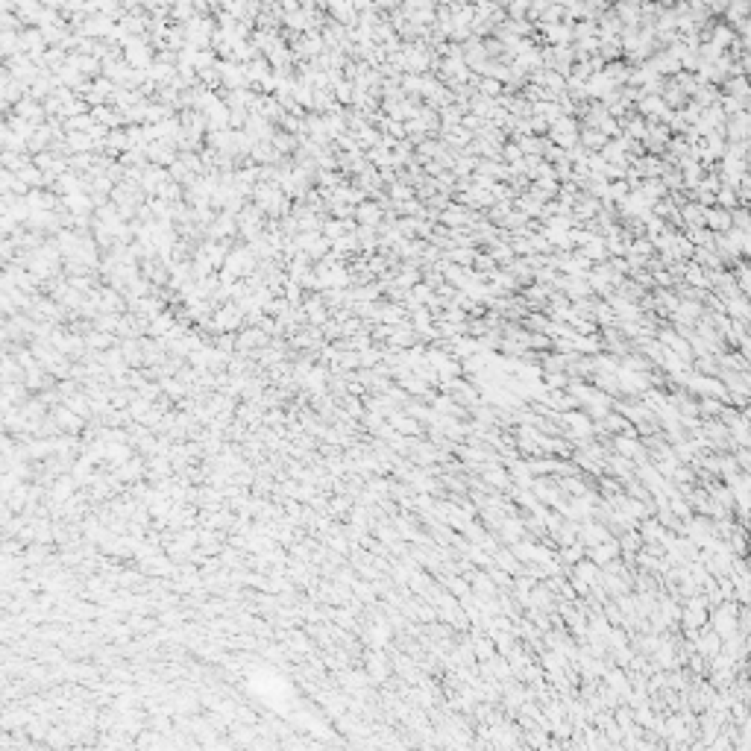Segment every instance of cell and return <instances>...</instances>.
<instances>
[{"instance_id":"1","label":"cell","mask_w":751,"mask_h":751,"mask_svg":"<svg viewBox=\"0 0 751 751\" xmlns=\"http://www.w3.org/2000/svg\"><path fill=\"white\" fill-rule=\"evenodd\" d=\"M51 417H53L59 434H80L83 431V417L74 414V411H70L68 405H53L51 408Z\"/></svg>"}]
</instances>
